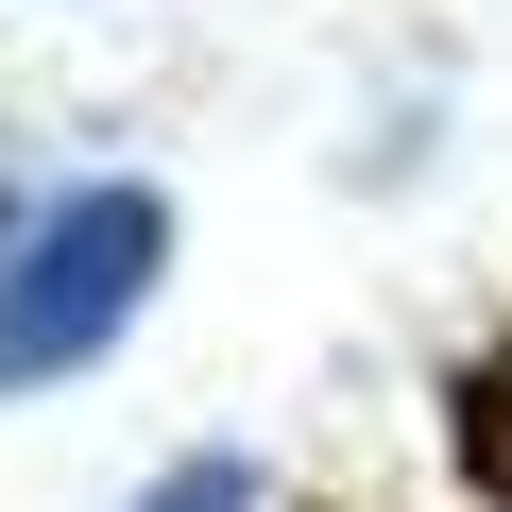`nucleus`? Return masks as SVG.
Here are the masks:
<instances>
[{"instance_id": "1", "label": "nucleus", "mask_w": 512, "mask_h": 512, "mask_svg": "<svg viewBox=\"0 0 512 512\" xmlns=\"http://www.w3.org/2000/svg\"><path fill=\"white\" fill-rule=\"evenodd\" d=\"M154 274H171V205H154V188H69V205H35L18 256H0V393L86 376V359L137 325Z\"/></svg>"}, {"instance_id": "3", "label": "nucleus", "mask_w": 512, "mask_h": 512, "mask_svg": "<svg viewBox=\"0 0 512 512\" xmlns=\"http://www.w3.org/2000/svg\"><path fill=\"white\" fill-rule=\"evenodd\" d=\"M0 256H18V222H0Z\"/></svg>"}, {"instance_id": "2", "label": "nucleus", "mask_w": 512, "mask_h": 512, "mask_svg": "<svg viewBox=\"0 0 512 512\" xmlns=\"http://www.w3.org/2000/svg\"><path fill=\"white\" fill-rule=\"evenodd\" d=\"M137 512H256V478H239V461H171Z\"/></svg>"}]
</instances>
